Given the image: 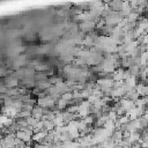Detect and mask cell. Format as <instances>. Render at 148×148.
Masks as SVG:
<instances>
[{
    "instance_id": "obj_1",
    "label": "cell",
    "mask_w": 148,
    "mask_h": 148,
    "mask_svg": "<svg viewBox=\"0 0 148 148\" xmlns=\"http://www.w3.org/2000/svg\"><path fill=\"white\" fill-rule=\"evenodd\" d=\"M17 82H18V81H17L16 79H13V80H9V81H8V86H9V87H15V86L17 84Z\"/></svg>"
}]
</instances>
